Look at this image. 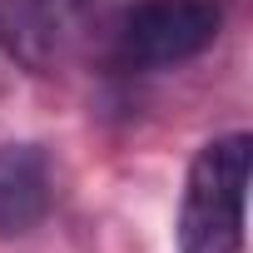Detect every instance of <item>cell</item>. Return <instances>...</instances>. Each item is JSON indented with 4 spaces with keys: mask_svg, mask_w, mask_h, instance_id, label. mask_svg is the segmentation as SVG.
I'll use <instances>...</instances> for the list:
<instances>
[{
    "mask_svg": "<svg viewBox=\"0 0 253 253\" xmlns=\"http://www.w3.org/2000/svg\"><path fill=\"white\" fill-rule=\"evenodd\" d=\"M248 134L209 139L184 179L179 199V253H238L243 248V194H248Z\"/></svg>",
    "mask_w": 253,
    "mask_h": 253,
    "instance_id": "cell-1",
    "label": "cell"
},
{
    "mask_svg": "<svg viewBox=\"0 0 253 253\" xmlns=\"http://www.w3.org/2000/svg\"><path fill=\"white\" fill-rule=\"evenodd\" d=\"M223 30V0H134L119 15L114 60L124 70H169L204 55Z\"/></svg>",
    "mask_w": 253,
    "mask_h": 253,
    "instance_id": "cell-2",
    "label": "cell"
},
{
    "mask_svg": "<svg viewBox=\"0 0 253 253\" xmlns=\"http://www.w3.org/2000/svg\"><path fill=\"white\" fill-rule=\"evenodd\" d=\"M55 204L50 159L40 144H0V238H25Z\"/></svg>",
    "mask_w": 253,
    "mask_h": 253,
    "instance_id": "cell-4",
    "label": "cell"
},
{
    "mask_svg": "<svg viewBox=\"0 0 253 253\" xmlns=\"http://www.w3.org/2000/svg\"><path fill=\"white\" fill-rule=\"evenodd\" d=\"M89 30V0H0V50L30 75H55Z\"/></svg>",
    "mask_w": 253,
    "mask_h": 253,
    "instance_id": "cell-3",
    "label": "cell"
}]
</instances>
